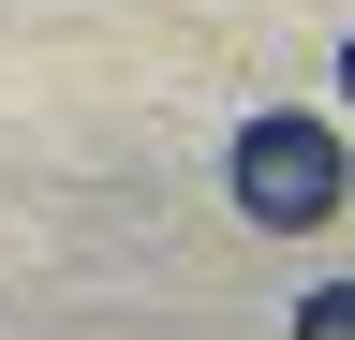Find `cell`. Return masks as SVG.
Wrapping results in <instances>:
<instances>
[{"instance_id":"cell-1","label":"cell","mask_w":355,"mask_h":340,"mask_svg":"<svg viewBox=\"0 0 355 340\" xmlns=\"http://www.w3.org/2000/svg\"><path fill=\"white\" fill-rule=\"evenodd\" d=\"M222 193H237V222L311 237V222H340V193H355V134L266 104V118H237V148H222Z\"/></svg>"},{"instance_id":"cell-2","label":"cell","mask_w":355,"mask_h":340,"mask_svg":"<svg viewBox=\"0 0 355 340\" xmlns=\"http://www.w3.org/2000/svg\"><path fill=\"white\" fill-rule=\"evenodd\" d=\"M296 340H355V281H311L296 296Z\"/></svg>"},{"instance_id":"cell-3","label":"cell","mask_w":355,"mask_h":340,"mask_svg":"<svg viewBox=\"0 0 355 340\" xmlns=\"http://www.w3.org/2000/svg\"><path fill=\"white\" fill-rule=\"evenodd\" d=\"M340 104H355V30H340Z\"/></svg>"}]
</instances>
